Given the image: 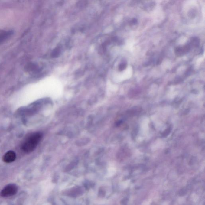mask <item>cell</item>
I'll return each mask as SVG.
<instances>
[{
  "instance_id": "1",
  "label": "cell",
  "mask_w": 205,
  "mask_h": 205,
  "mask_svg": "<svg viewBox=\"0 0 205 205\" xmlns=\"http://www.w3.org/2000/svg\"><path fill=\"white\" fill-rule=\"evenodd\" d=\"M42 138V134L40 132H35L30 135L22 146V149L25 152L33 151L37 146Z\"/></svg>"
},
{
  "instance_id": "2",
  "label": "cell",
  "mask_w": 205,
  "mask_h": 205,
  "mask_svg": "<svg viewBox=\"0 0 205 205\" xmlns=\"http://www.w3.org/2000/svg\"><path fill=\"white\" fill-rule=\"evenodd\" d=\"M17 191V186L15 184H11L7 185L2 189L1 192V195L2 197H8L15 194Z\"/></svg>"
},
{
  "instance_id": "3",
  "label": "cell",
  "mask_w": 205,
  "mask_h": 205,
  "mask_svg": "<svg viewBox=\"0 0 205 205\" xmlns=\"http://www.w3.org/2000/svg\"><path fill=\"white\" fill-rule=\"evenodd\" d=\"M13 33L12 31L0 30V44L9 39Z\"/></svg>"
},
{
  "instance_id": "4",
  "label": "cell",
  "mask_w": 205,
  "mask_h": 205,
  "mask_svg": "<svg viewBox=\"0 0 205 205\" xmlns=\"http://www.w3.org/2000/svg\"><path fill=\"white\" fill-rule=\"evenodd\" d=\"M16 158L15 153L10 151L6 153L3 157V160L5 162L9 163L14 161Z\"/></svg>"
},
{
  "instance_id": "5",
  "label": "cell",
  "mask_w": 205,
  "mask_h": 205,
  "mask_svg": "<svg viewBox=\"0 0 205 205\" xmlns=\"http://www.w3.org/2000/svg\"><path fill=\"white\" fill-rule=\"evenodd\" d=\"M127 64L125 63H123L119 65V70L120 71H123L126 67Z\"/></svg>"
},
{
  "instance_id": "6",
  "label": "cell",
  "mask_w": 205,
  "mask_h": 205,
  "mask_svg": "<svg viewBox=\"0 0 205 205\" xmlns=\"http://www.w3.org/2000/svg\"><path fill=\"white\" fill-rule=\"evenodd\" d=\"M59 49H55V51H53V57H57V55H58L59 54Z\"/></svg>"
},
{
  "instance_id": "7",
  "label": "cell",
  "mask_w": 205,
  "mask_h": 205,
  "mask_svg": "<svg viewBox=\"0 0 205 205\" xmlns=\"http://www.w3.org/2000/svg\"><path fill=\"white\" fill-rule=\"evenodd\" d=\"M138 21H137V19L134 18V19H132L131 21V23L132 24H137Z\"/></svg>"
}]
</instances>
